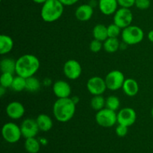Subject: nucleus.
I'll return each mask as SVG.
<instances>
[{"instance_id":"6e6552de","label":"nucleus","mask_w":153,"mask_h":153,"mask_svg":"<svg viewBox=\"0 0 153 153\" xmlns=\"http://www.w3.org/2000/svg\"><path fill=\"white\" fill-rule=\"evenodd\" d=\"M113 20L115 24L123 29L131 25L133 21V13L130 8L120 7L114 14Z\"/></svg>"},{"instance_id":"20e7f679","label":"nucleus","mask_w":153,"mask_h":153,"mask_svg":"<svg viewBox=\"0 0 153 153\" xmlns=\"http://www.w3.org/2000/svg\"><path fill=\"white\" fill-rule=\"evenodd\" d=\"M121 38L122 41L126 44L133 46L143 41L144 38V32L140 27L131 25L122 29Z\"/></svg>"},{"instance_id":"b1692460","label":"nucleus","mask_w":153,"mask_h":153,"mask_svg":"<svg viewBox=\"0 0 153 153\" xmlns=\"http://www.w3.org/2000/svg\"><path fill=\"white\" fill-rule=\"evenodd\" d=\"M41 88V83L40 80L35 76H31L26 79V85H25V90L28 92L35 93L40 91Z\"/></svg>"},{"instance_id":"f03ea898","label":"nucleus","mask_w":153,"mask_h":153,"mask_svg":"<svg viewBox=\"0 0 153 153\" xmlns=\"http://www.w3.org/2000/svg\"><path fill=\"white\" fill-rule=\"evenodd\" d=\"M38 58L34 55L25 54L16 61V74L27 79L34 76L40 68Z\"/></svg>"},{"instance_id":"f704fd0d","label":"nucleus","mask_w":153,"mask_h":153,"mask_svg":"<svg viewBox=\"0 0 153 153\" xmlns=\"http://www.w3.org/2000/svg\"><path fill=\"white\" fill-rule=\"evenodd\" d=\"M88 4L91 6L92 7H95L99 5V0H90Z\"/></svg>"},{"instance_id":"cd10ccee","label":"nucleus","mask_w":153,"mask_h":153,"mask_svg":"<svg viewBox=\"0 0 153 153\" xmlns=\"http://www.w3.org/2000/svg\"><path fill=\"white\" fill-rule=\"evenodd\" d=\"M14 76L13 74L9 73H1L0 76V86H2L5 88H8L11 87L13 83Z\"/></svg>"},{"instance_id":"4468645a","label":"nucleus","mask_w":153,"mask_h":153,"mask_svg":"<svg viewBox=\"0 0 153 153\" xmlns=\"http://www.w3.org/2000/svg\"><path fill=\"white\" fill-rule=\"evenodd\" d=\"M25 109L23 105L17 101L11 102L6 107V114L7 117L14 120L21 119L25 114Z\"/></svg>"},{"instance_id":"393cba45","label":"nucleus","mask_w":153,"mask_h":153,"mask_svg":"<svg viewBox=\"0 0 153 153\" xmlns=\"http://www.w3.org/2000/svg\"><path fill=\"white\" fill-rule=\"evenodd\" d=\"M25 85H26V79L16 75V76H14L10 88L15 92H21L25 90Z\"/></svg>"},{"instance_id":"c9c22d12","label":"nucleus","mask_w":153,"mask_h":153,"mask_svg":"<svg viewBox=\"0 0 153 153\" xmlns=\"http://www.w3.org/2000/svg\"><path fill=\"white\" fill-rule=\"evenodd\" d=\"M147 38L150 42L153 43V30H151L147 34Z\"/></svg>"},{"instance_id":"ddd939ff","label":"nucleus","mask_w":153,"mask_h":153,"mask_svg":"<svg viewBox=\"0 0 153 153\" xmlns=\"http://www.w3.org/2000/svg\"><path fill=\"white\" fill-rule=\"evenodd\" d=\"M52 91L58 99L68 98L72 94V88L70 84L64 80H58L54 82Z\"/></svg>"},{"instance_id":"4be33fe9","label":"nucleus","mask_w":153,"mask_h":153,"mask_svg":"<svg viewBox=\"0 0 153 153\" xmlns=\"http://www.w3.org/2000/svg\"><path fill=\"white\" fill-rule=\"evenodd\" d=\"M1 73H16V61L10 58H4L0 61Z\"/></svg>"},{"instance_id":"1a4fd4ad","label":"nucleus","mask_w":153,"mask_h":153,"mask_svg":"<svg viewBox=\"0 0 153 153\" xmlns=\"http://www.w3.org/2000/svg\"><path fill=\"white\" fill-rule=\"evenodd\" d=\"M63 72L68 79L76 80L82 75V68L79 61L75 59H70L64 63Z\"/></svg>"},{"instance_id":"f3484780","label":"nucleus","mask_w":153,"mask_h":153,"mask_svg":"<svg viewBox=\"0 0 153 153\" xmlns=\"http://www.w3.org/2000/svg\"><path fill=\"white\" fill-rule=\"evenodd\" d=\"M122 90L124 94L130 97H135L139 92V85L136 80L133 79H126Z\"/></svg>"},{"instance_id":"72a5a7b5","label":"nucleus","mask_w":153,"mask_h":153,"mask_svg":"<svg viewBox=\"0 0 153 153\" xmlns=\"http://www.w3.org/2000/svg\"><path fill=\"white\" fill-rule=\"evenodd\" d=\"M64 6H71L76 4L79 0H59Z\"/></svg>"},{"instance_id":"a211bd4d","label":"nucleus","mask_w":153,"mask_h":153,"mask_svg":"<svg viewBox=\"0 0 153 153\" xmlns=\"http://www.w3.org/2000/svg\"><path fill=\"white\" fill-rule=\"evenodd\" d=\"M37 126L40 131L43 132H47L50 131L53 127V121L52 119L46 114H40L36 118Z\"/></svg>"},{"instance_id":"58836bf2","label":"nucleus","mask_w":153,"mask_h":153,"mask_svg":"<svg viewBox=\"0 0 153 153\" xmlns=\"http://www.w3.org/2000/svg\"><path fill=\"white\" fill-rule=\"evenodd\" d=\"M72 99H73V102H74L76 103V104H77V102H79V98H78V97H72Z\"/></svg>"},{"instance_id":"c756f323","label":"nucleus","mask_w":153,"mask_h":153,"mask_svg":"<svg viewBox=\"0 0 153 153\" xmlns=\"http://www.w3.org/2000/svg\"><path fill=\"white\" fill-rule=\"evenodd\" d=\"M103 49V42L94 39L90 43V49L94 53H98Z\"/></svg>"},{"instance_id":"7ed1b4c3","label":"nucleus","mask_w":153,"mask_h":153,"mask_svg":"<svg viewBox=\"0 0 153 153\" xmlns=\"http://www.w3.org/2000/svg\"><path fill=\"white\" fill-rule=\"evenodd\" d=\"M64 5L59 0H47L40 10L42 19L46 22H54L59 19L64 13Z\"/></svg>"},{"instance_id":"2eb2a0df","label":"nucleus","mask_w":153,"mask_h":153,"mask_svg":"<svg viewBox=\"0 0 153 153\" xmlns=\"http://www.w3.org/2000/svg\"><path fill=\"white\" fill-rule=\"evenodd\" d=\"M94 15V7L89 4H83L79 5L75 11V16L81 22L90 20Z\"/></svg>"},{"instance_id":"a878e982","label":"nucleus","mask_w":153,"mask_h":153,"mask_svg":"<svg viewBox=\"0 0 153 153\" xmlns=\"http://www.w3.org/2000/svg\"><path fill=\"white\" fill-rule=\"evenodd\" d=\"M91 106L94 111H99L105 108V99L102 95L94 96L91 100Z\"/></svg>"},{"instance_id":"c85d7f7f","label":"nucleus","mask_w":153,"mask_h":153,"mask_svg":"<svg viewBox=\"0 0 153 153\" xmlns=\"http://www.w3.org/2000/svg\"><path fill=\"white\" fill-rule=\"evenodd\" d=\"M122 28L120 26H118L117 24L114 22L110 24L108 26V37H118L120 35H121V31Z\"/></svg>"},{"instance_id":"473e14b6","label":"nucleus","mask_w":153,"mask_h":153,"mask_svg":"<svg viewBox=\"0 0 153 153\" xmlns=\"http://www.w3.org/2000/svg\"><path fill=\"white\" fill-rule=\"evenodd\" d=\"M117 2L120 7L131 8V7L134 6L135 0H117Z\"/></svg>"},{"instance_id":"6ab92c4d","label":"nucleus","mask_w":153,"mask_h":153,"mask_svg":"<svg viewBox=\"0 0 153 153\" xmlns=\"http://www.w3.org/2000/svg\"><path fill=\"white\" fill-rule=\"evenodd\" d=\"M13 48V40L11 37L7 34L0 36V54L1 55L10 53Z\"/></svg>"},{"instance_id":"ea45409f","label":"nucleus","mask_w":153,"mask_h":153,"mask_svg":"<svg viewBox=\"0 0 153 153\" xmlns=\"http://www.w3.org/2000/svg\"><path fill=\"white\" fill-rule=\"evenodd\" d=\"M151 114H152V118H153V107H152V111H151Z\"/></svg>"},{"instance_id":"f257e3e1","label":"nucleus","mask_w":153,"mask_h":153,"mask_svg":"<svg viewBox=\"0 0 153 153\" xmlns=\"http://www.w3.org/2000/svg\"><path fill=\"white\" fill-rule=\"evenodd\" d=\"M76 110V104L70 97L58 99L52 108L54 117L60 123H67L71 120L74 117Z\"/></svg>"},{"instance_id":"423d86ee","label":"nucleus","mask_w":153,"mask_h":153,"mask_svg":"<svg viewBox=\"0 0 153 153\" xmlns=\"http://www.w3.org/2000/svg\"><path fill=\"white\" fill-rule=\"evenodd\" d=\"M2 137L9 143H15L20 140L22 137L20 126L13 122L6 123L1 128Z\"/></svg>"},{"instance_id":"39448f33","label":"nucleus","mask_w":153,"mask_h":153,"mask_svg":"<svg viewBox=\"0 0 153 153\" xmlns=\"http://www.w3.org/2000/svg\"><path fill=\"white\" fill-rule=\"evenodd\" d=\"M96 122L99 126L104 128L113 127L117 123V114L108 108H104L97 112L95 116Z\"/></svg>"},{"instance_id":"f8f14e48","label":"nucleus","mask_w":153,"mask_h":153,"mask_svg":"<svg viewBox=\"0 0 153 153\" xmlns=\"http://www.w3.org/2000/svg\"><path fill=\"white\" fill-rule=\"evenodd\" d=\"M20 128L22 137L25 139L36 137L40 131L37 121L32 118H26L21 123Z\"/></svg>"},{"instance_id":"aec40b11","label":"nucleus","mask_w":153,"mask_h":153,"mask_svg":"<svg viewBox=\"0 0 153 153\" xmlns=\"http://www.w3.org/2000/svg\"><path fill=\"white\" fill-rule=\"evenodd\" d=\"M120 48L118 37H108L103 42V49L108 53H114Z\"/></svg>"},{"instance_id":"2f4dec72","label":"nucleus","mask_w":153,"mask_h":153,"mask_svg":"<svg viewBox=\"0 0 153 153\" xmlns=\"http://www.w3.org/2000/svg\"><path fill=\"white\" fill-rule=\"evenodd\" d=\"M115 131H116V134L118 137H123L128 134V127L123 125H121V124H118L117 126L116 127Z\"/></svg>"},{"instance_id":"dca6fc26","label":"nucleus","mask_w":153,"mask_h":153,"mask_svg":"<svg viewBox=\"0 0 153 153\" xmlns=\"http://www.w3.org/2000/svg\"><path fill=\"white\" fill-rule=\"evenodd\" d=\"M118 6L117 0H99V9L105 16L114 14L118 9Z\"/></svg>"},{"instance_id":"4c0bfd02","label":"nucleus","mask_w":153,"mask_h":153,"mask_svg":"<svg viewBox=\"0 0 153 153\" xmlns=\"http://www.w3.org/2000/svg\"><path fill=\"white\" fill-rule=\"evenodd\" d=\"M33 1H34V2H35V3H37V4H44L45 2H46V1H47V0H32Z\"/></svg>"},{"instance_id":"bb28decb","label":"nucleus","mask_w":153,"mask_h":153,"mask_svg":"<svg viewBox=\"0 0 153 153\" xmlns=\"http://www.w3.org/2000/svg\"><path fill=\"white\" fill-rule=\"evenodd\" d=\"M120 101L116 96H109L108 98L105 99V108L117 111L120 108Z\"/></svg>"},{"instance_id":"0eeeda50","label":"nucleus","mask_w":153,"mask_h":153,"mask_svg":"<svg viewBox=\"0 0 153 153\" xmlns=\"http://www.w3.org/2000/svg\"><path fill=\"white\" fill-rule=\"evenodd\" d=\"M125 80L126 78L124 74L118 70H111L105 78L108 90L111 91H117L122 88Z\"/></svg>"},{"instance_id":"9b49d317","label":"nucleus","mask_w":153,"mask_h":153,"mask_svg":"<svg viewBox=\"0 0 153 153\" xmlns=\"http://www.w3.org/2000/svg\"><path fill=\"white\" fill-rule=\"evenodd\" d=\"M137 120V114L133 108L126 107L120 109L117 113V123L130 127Z\"/></svg>"},{"instance_id":"412c9836","label":"nucleus","mask_w":153,"mask_h":153,"mask_svg":"<svg viewBox=\"0 0 153 153\" xmlns=\"http://www.w3.org/2000/svg\"><path fill=\"white\" fill-rule=\"evenodd\" d=\"M93 37L94 39L104 42L108 38V27L103 24H97L93 28Z\"/></svg>"},{"instance_id":"9d476101","label":"nucleus","mask_w":153,"mask_h":153,"mask_svg":"<svg viewBox=\"0 0 153 153\" xmlns=\"http://www.w3.org/2000/svg\"><path fill=\"white\" fill-rule=\"evenodd\" d=\"M87 89L93 96L102 95L108 89L105 79L100 76H92L87 82Z\"/></svg>"},{"instance_id":"e433bc0d","label":"nucleus","mask_w":153,"mask_h":153,"mask_svg":"<svg viewBox=\"0 0 153 153\" xmlns=\"http://www.w3.org/2000/svg\"><path fill=\"white\" fill-rule=\"evenodd\" d=\"M6 89H7V88H4V87L2 86H0V97H2L4 95V94L6 93Z\"/></svg>"},{"instance_id":"7c9ffc66","label":"nucleus","mask_w":153,"mask_h":153,"mask_svg":"<svg viewBox=\"0 0 153 153\" xmlns=\"http://www.w3.org/2000/svg\"><path fill=\"white\" fill-rule=\"evenodd\" d=\"M150 0H135L134 6L140 10H146L150 7Z\"/></svg>"},{"instance_id":"5701e85b","label":"nucleus","mask_w":153,"mask_h":153,"mask_svg":"<svg viewBox=\"0 0 153 153\" xmlns=\"http://www.w3.org/2000/svg\"><path fill=\"white\" fill-rule=\"evenodd\" d=\"M24 146L28 153H37L40 151V143L36 137H29L25 139Z\"/></svg>"}]
</instances>
